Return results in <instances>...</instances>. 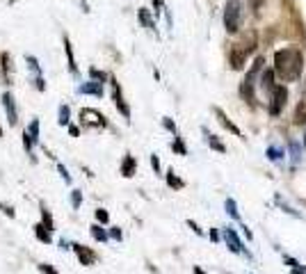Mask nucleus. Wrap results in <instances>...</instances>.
I'll return each mask as SVG.
<instances>
[{
  "label": "nucleus",
  "mask_w": 306,
  "mask_h": 274,
  "mask_svg": "<svg viewBox=\"0 0 306 274\" xmlns=\"http://www.w3.org/2000/svg\"><path fill=\"white\" fill-rule=\"evenodd\" d=\"M302 69H304V57H302L300 48L286 46L274 53V74L279 75L283 82L300 80Z\"/></svg>",
  "instance_id": "1"
},
{
  "label": "nucleus",
  "mask_w": 306,
  "mask_h": 274,
  "mask_svg": "<svg viewBox=\"0 0 306 274\" xmlns=\"http://www.w3.org/2000/svg\"><path fill=\"white\" fill-rule=\"evenodd\" d=\"M78 121L85 130H103V128H107L105 114L99 112V110H94V107H82L78 114Z\"/></svg>",
  "instance_id": "2"
},
{
  "label": "nucleus",
  "mask_w": 306,
  "mask_h": 274,
  "mask_svg": "<svg viewBox=\"0 0 306 274\" xmlns=\"http://www.w3.org/2000/svg\"><path fill=\"white\" fill-rule=\"evenodd\" d=\"M242 23V2L240 0H229L224 7V27L229 34H235Z\"/></svg>",
  "instance_id": "3"
},
{
  "label": "nucleus",
  "mask_w": 306,
  "mask_h": 274,
  "mask_svg": "<svg viewBox=\"0 0 306 274\" xmlns=\"http://www.w3.org/2000/svg\"><path fill=\"white\" fill-rule=\"evenodd\" d=\"M286 100H288V89L286 85H277V87L270 92V103H267V112L272 117H279L281 110L286 107Z\"/></svg>",
  "instance_id": "4"
},
{
  "label": "nucleus",
  "mask_w": 306,
  "mask_h": 274,
  "mask_svg": "<svg viewBox=\"0 0 306 274\" xmlns=\"http://www.w3.org/2000/svg\"><path fill=\"white\" fill-rule=\"evenodd\" d=\"M39 144V119H32L23 130V149L27 155H32L34 147Z\"/></svg>",
  "instance_id": "5"
},
{
  "label": "nucleus",
  "mask_w": 306,
  "mask_h": 274,
  "mask_svg": "<svg viewBox=\"0 0 306 274\" xmlns=\"http://www.w3.org/2000/svg\"><path fill=\"white\" fill-rule=\"evenodd\" d=\"M110 87H112V100L114 105H117V110L121 112V117L126 121H130V105L126 103V99H124V92H121V85L117 78H110Z\"/></svg>",
  "instance_id": "6"
},
{
  "label": "nucleus",
  "mask_w": 306,
  "mask_h": 274,
  "mask_svg": "<svg viewBox=\"0 0 306 274\" xmlns=\"http://www.w3.org/2000/svg\"><path fill=\"white\" fill-rule=\"evenodd\" d=\"M26 62H27V69H30V74H32V85H34V89H37V92H46V78H44V74H41L39 60H37L34 55H27Z\"/></svg>",
  "instance_id": "7"
},
{
  "label": "nucleus",
  "mask_w": 306,
  "mask_h": 274,
  "mask_svg": "<svg viewBox=\"0 0 306 274\" xmlns=\"http://www.w3.org/2000/svg\"><path fill=\"white\" fill-rule=\"evenodd\" d=\"M71 249H74V254L78 256L80 265H85V268L94 265V263H96V258H99V254H96L92 247H87V245H80V242H71Z\"/></svg>",
  "instance_id": "8"
},
{
  "label": "nucleus",
  "mask_w": 306,
  "mask_h": 274,
  "mask_svg": "<svg viewBox=\"0 0 306 274\" xmlns=\"http://www.w3.org/2000/svg\"><path fill=\"white\" fill-rule=\"evenodd\" d=\"M2 107H5V114H7L9 126H16V124H19V107H16V99H14L12 92L2 94Z\"/></svg>",
  "instance_id": "9"
},
{
  "label": "nucleus",
  "mask_w": 306,
  "mask_h": 274,
  "mask_svg": "<svg viewBox=\"0 0 306 274\" xmlns=\"http://www.w3.org/2000/svg\"><path fill=\"white\" fill-rule=\"evenodd\" d=\"M245 62H247V53L242 50L240 44H235V46L231 48V53H229V64H231L233 71H240V69L245 67Z\"/></svg>",
  "instance_id": "10"
},
{
  "label": "nucleus",
  "mask_w": 306,
  "mask_h": 274,
  "mask_svg": "<svg viewBox=\"0 0 306 274\" xmlns=\"http://www.w3.org/2000/svg\"><path fill=\"white\" fill-rule=\"evenodd\" d=\"M78 94H82V96H94V99H101V96H103V82H96V80L82 82V85H78Z\"/></svg>",
  "instance_id": "11"
},
{
  "label": "nucleus",
  "mask_w": 306,
  "mask_h": 274,
  "mask_svg": "<svg viewBox=\"0 0 306 274\" xmlns=\"http://www.w3.org/2000/svg\"><path fill=\"white\" fill-rule=\"evenodd\" d=\"M62 44H64V53H67V64H69V74L78 75V64H76V55H74V46H71V39L69 34L62 37Z\"/></svg>",
  "instance_id": "12"
},
{
  "label": "nucleus",
  "mask_w": 306,
  "mask_h": 274,
  "mask_svg": "<svg viewBox=\"0 0 306 274\" xmlns=\"http://www.w3.org/2000/svg\"><path fill=\"white\" fill-rule=\"evenodd\" d=\"M119 172H121V176H124V178H133L135 172H137V160H135V155H130V153L124 155Z\"/></svg>",
  "instance_id": "13"
},
{
  "label": "nucleus",
  "mask_w": 306,
  "mask_h": 274,
  "mask_svg": "<svg viewBox=\"0 0 306 274\" xmlns=\"http://www.w3.org/2000/svg\"><path fill=\"white\" fill-rule=\"evenodd\" d=\"M254 78H256L254 74H247L242 85H240V96H242L247 103H252V105H254Z\"/></svg>",
  "instance_id": "14"
},
{
  "label": "nucleus",
  "mask_w": 306,
  "mask_h": 274,
  "mask_svg": "<svg viewBox=\"0 0 306 274\" xmlns=\"http://www.w3.org/2000/svg\"><path fill=\"white\" fill-rule=\"evenodd\" d=\"M224 240H227L229 249L235 251V254H242V251H245V249H242V242H240V238H238V233H235L233 228H224Z\"/></svg>",
  "instance_id": "15"
},
{
  "label": "nucleus",
  "mask_w": 306,
  "mask_h": 274,
  "mask_svg": "<svg viewBox=\"0 0 306 274\" xmlns=\"http://www.w3.org/2000/svg\"><path fill=\"white\" fill-rule=\"evenodd\" d=\"M213 112L217 114V119H220V124H222V126H224V128H227V130H231L233 135H238V137H242V133H240V130H238V126H235L233 121H229V117H227V114H224V112H222L220 107H213Z\"/></svg>",
  "instance_id": "16"
},
{
  "label": "nucleus",
  "mask_w": 306,
  "mask_h": 274,
  "mask_svg": "<svg viewBox=\"0 0 306 274\" xmlns=\"http://www.w3.org/2000/svg\"><path fill=\"white\" fill-rule=\"evenodd\" d=\"M274 69H265V71H260V87L265 89V92H272L277 85H274Z\"/></svg>",
  "instance_id": "17"
},
{
  "label": "nucleus",
  "mask_w": 306,
  "mask_h": 274,
  "mask_svg": "<svg viewBox=\"0 0 306 274\" xmlns=\"http://www.w3.org/2000/svg\"><path fill=\"white\" fill-rule=\"evenodd\" d=\"M256 44H258V37H256V32H254V30H252V32H247L245 39L240 41V46H242V50H245L247 55L256 50Z\"/></svg>",
  "instance_id": "18"
},
{
  "label": "nucleus",
  "mask_w": 306,
  "mask_h": 274,
  "mask_svg": "<svg viewBox=\"0 0 306 274\" xmlns=\"http://www.w3.org/2000/svg\"><path fill=\"white\" fill-rule=\"evenodd\" d=\"M137 19H140V23L147 27V30H155V21H153L151 12H149L147 7H140V12H137Z\"/></svg>",
  "instance_id": "19"
},
{
  "label": "nucleus",
  "mask_w": 306,
  "mask_h": 274,
  "mask_svg": "<svg viewBox=\"0 0 306 274\" xmlns=\"http://www.w3.org/2000/svg\"><path fill=\"white\" fill-rule=\"evenodd\" d=\"M34 238L39 242H44V245H51V242H53V233H51L44 224H37V226H34Z\"/></svg>",
  "instance_id": "20"
},
{
  "label": "nucleus",
  "mask_w": 306,
  "mask_h": 274,
  "mask_svg": "<svg viewBox=\"0 0 306 274\" xmlns=\"http://www.w3.org/2000/svg\"><path fill=\"white\" fill-rule=\"evenodd\" d=\"M89 233H92L94 240H99V242H107V238H110V233H107L105 228H103V224H99V222L89 226Z\"/></svg>",
  "instance_id": "21"
},
{
  "label": "nucleus",
  "mask_w": 306,
  "mask_h": 274,
  "mask_svg": "<svg viewBox=\"0 0 306 274\" xmlns=\"http://www.w3.org/2000/svg\"><path fill=\"white\" fill-rule=\"evenodd\" d=\"M39 210H41V224L53 233L55 231V222H53V215H51V210L46 208V203H39Z\"/></svg>",
  "instance_id": "22"
},
{
  "label": "nucleus",
  "mask_w": 306,
  "mask_h": 274,
  "mask_svg": "<svg viewBox=\"0 0 306 274\" xmlns=\"http://www.w3.org/2000/svg\"><path fill=\"white\" fill-rule=\"evenodd\" d=\"M0 62H2V74H5L7 85H9V82H12V55L0 53Z\"/></svg>",
  "instance_id": "23"
},
{
  "label": "nucleus",
  "mask_w": 306,
  "mask_h": 274,
  "mask_svg": "<svg viewBox=\"0 0 306 274\" xmlns=\"http://www.w3.org/2000/svg\"><path fill=\"white\" fill-rule=\"evenodd\" d=\"M57 124H60V126H69V124H71V107H69V105H60V112H57Z\"/></svg>",
  "instance_id": "24"
},
{
  "label": "nucleus",
  "mask_w": 306,
  "mask_h": 274,
  "mask_svg": "<svg viewBox=\"0 0 306 274\" xmlns=\"http://www.w3.org/2000/svg\"><path fill=\"white\" fill-rule=\"evenodd\" d=\"M204 133H206V140H208V144H210V149H215L217 153H227V147H224V144H222V142L217 140L215 135H210L206 128H204Z\"/></svg>",
  "instance_id": "25"
},
{
  "label": "nucleus",
  "mask_w": 306,
  "mask_h": 274,
  "mask_svg": "<svg viewBox=\"0 0 306 274\" xmlns=\"http://www.w3.org/2000/svg\"><path fill=\"white\" fill-rule=\"evenodd\" d=\"M295 124L297 126H304L306 124V100H302L300 105H297V110H295Z\"/></svg>",
  "instance_id": "26"
},
{
  "label": "nucleus",
  "mask_w": 306,
  "mask_h": 274,
  "mask_svg": "<svg viewBox=\"0 0 306 274\" xmlns=\"http://www.w3.org/2000/svg\"><path fill=\"white\" fill-rule=\"evenodd\" d=\"M167 185L172 187V190H183V185H185V183L180 181L178 176H176L172 169H169V172H167Z\"/></svg>",
  "instance_id": "27"
},
{
  "label": "nucleus",
  "mask_w": 306,
  "mask_h": 274,
  "mask_svg": "<svg viewBox=\"0 0 306 274\" xmlns=\"http://www.w3.org/2000/svg\"><path fill=\"white\" fill-rule=\"evenodd\" d=\"M172 151H176L178 155H187V149H185V144H183V137H180V135H176V137H174Z\"/></svg>",
  "instance_id": "28"
},
{
  "label": "nucleus",
  "mask_w": 306,
  "mask_h": 274,
  "mask_svg": "<svg viewBox=\"0 0 306 274\" xmlns=\"http://www.w3.org/2000/svg\"><path fill=\"white\" fill-rule=\"evenodd\" d=\"M89 78H92V80H96V82H103V85H105L107 74H105V71H101V69H96V67H92V69H89Z\"/></svg>",
  "instance_id": "29"
},
{
  "label": "nucleus",
  "mask_w": 306,
  "mask_h": 274,
  "mask_svg": "<svg viewBox=\"0 0 306 274\" xmlns=\"http://www.w3.org/2000/svg\"><path fill=\"white\" fill-rule=\"evenodd\" d=\"M94 217H96L99 224H107V222H110V213H107L105 208H96V210H94Z\"/></svg>",
  "instance_id": "30"
},
{
  "label": "nucleus",
  "mask_w": 306,
  "mask_h": 274,
  "mask_svg": "<svg viewBox=\"0 0 306 274\" xmlns=\"http://www.w3.org/2000/svg\"><path fill=\"white\" fill-rule=\"evenodd\" d=\"M80 203H82V192L74 187V190H71V208H74V210H78Z\"/></svg>",
  "instance_id": "31"
},
{
  "label": "nucleus",
  "mask_w": 306,
  "mask_h": 274,
  "mask_svg": "<svg viewBox=\"0 0 306 274\" xmlns=\"http://www.w3.org/2000/svg\"><path fill=\"white\" fill-rule=\"evenodd\" d=\"M224 206H227V213L231 215L233 220H238V222H240V213H238V208H235V201H233V199H227V203H224Z\"/></svg>",
  "instance_id": "32"
},
{
  "label": "nucleus",
  "mask_w": 306,
  "mask_h": 274,
  "mask_svg": "<svg viewBox=\"0 0 306 274\" xmlns=\"http://www.w3.org/2000/svg\"><path fill=\"white\" fill-rule=\"evenodd\" d=\"M0 213H5L9 220H14V217H16V210H14V206H9V203H2V201H0Z\"/></svg>",
  "instance_id": "33"
},
{
  "label": "nucleus",
  "mask_w": 306,
  "mask_h": 274,
  "mask_svg": "<svg viewBox=\"0 0 306 274\" xmlns=\"http://www.w3.org/2000/svg\"><path fill=\"white\" fill-rule=\"evenodd\" d=\"M57 172H60V174H62V178H64V183H69V185H71V174H69V172H67V167H64L62 162H60V165H57Z\"/></svg>",
  "instance_id": "34"
},
{
  "label": "nucleus",
  "mask_w": 306,
  "mask_h": 274,
  "mask_svg": "<svg viewBox=\"0 0 306 274\" xmlns=\"http://www.w3.org/2000/svg\"><path fill=\"white\" fill-rule=\"evenodd\" d=\"M39 272H44V274H57V270H55L51 263H41V265H39Z\"/></svg>",
  "instance_id": "35"
},
{
  "label": "nucleus",
  "mask_w": 306,
  "mask_h": 274,
  "mask_svg": "<svg viewBox=\"0 0 306 274\" xmlns=\"http://www.w3.org/2000/svg\"><path fill=\"white\" fill-rule=\"evenodd\" d=\"M107 233H110V238H112V240H121V238H124V233H121L119 226H112L110 231H107Z\"/></svg>",
  "instance_id": "36"
},
{
  "label": "nucleus",
  "mask_w": 306,
  "mask_h": 274,
  "mask_svg": "<svg viewBox=\"0 0 306 274\" xmlns=\"http://www.w3.org/2000/svg\"><path fill=\"white\" fill-rule=\"evenodd\" d=\"M162 126H165L167 130H172L174 135H178V133H176V124H174V121L169 119V117H165V119H162Z\"/></svg>",
  "instance_id": "37"
},
{
  "label": "nucleus",
  "mask_w": 306,
  "mask_h": 274,
  "mask_svg": "<svg viewBox=\"0 0 306 274\" xmlns=\"http://www.w3.org/2000/svg\"><path fill=\"white\" fill-rule=\"evenodd\" d=\"M151 2H153V12H155V14L165 12V2H162V0H151Z\"/></svg>",
  "instance_id": "38"
},
{
  "label": "nucleus",
  "mask_w": 306,
  "mask_h": 274,
  "mask_svg": "<svg viewBox=\"0 0 306 274\" xmlns=\"http://www.w3.org/2000/svg\"><path fill=\"white\" fill-rule=\"evenodd\" d=\"M265 5V0H249V7H252V12H260V7Z\"/></svg>",
  "instance_id": "39"
},
{
  "label": "nucleus",
  "mask_w": 306,
  "mask_h": 274,
  "mask_svg": "<svg viewBox=\"0 0 306 274\" xmlns=\"http://www.w3.org/2000/svg\"><path fill=\"white\" fill-rule=\"evenodd\" d=\"M69 135H71V137H78V135H80V128L78 126H71V124H69Z\"/></svg>",
  "instance_id": "40"
},
{
  "label": "nucleus",
  "mask_w": 306,
  "mask_h": 274,
  "mask_svg": "<svg viewBox=\"0 0 306 274\" xmlns=\"http://www.w3.org/2000/svg\"><path fill=\"white\" fill-rule=\"evenodd\" d=\"M187 226L192 228V231H194V233H197V235H201V228H199V226H197V222H192V220H187Z\"/></svg>",
  "instance_id": "41"
},
{
  "label": "nucleus",
  "mask_w": 306,
  "mask_h": 274,
  "mask_svg": "<svg viewBox=\"0 0 306 274\" xmlns=\"http://www.w3.org/2000/svg\"><path fill=\"white\" fill-rule=\"evenodd\" d=\"M151 167L155 169V172H160V160H158V155H151Z\"/></svg>",
  "instance_id": "42"
},
{
  "label": "nucleus",
  "mask_w": 306,
  "mask_h": 274,
  "mask_svg": "<svg viewBox=\"0 0 306 274\" xmlns=\"http://www.w3.org/2000/svg\"><path fill=\"white\" fill-rule=\"evenodd\" d=\"M210 240H213V242H217V240H220V233H217L215 228H213V231H210Z\"/></svg>",
  "instance_id": "43"
},
{
  "label": "nucleus",
  "mask_w": 306,
  "mask_h": 274,
  "mask_svg": "<svg viewBox=\"0 0 306 274\" xmlns=\"http://www.w3.org/2000/svg\"><path fill=\"white\" fill-rule=\"evenodd\" d=\"M293 274H306V265H304V268H300V265H297V268L293 270Z\"/></svg>",
  "instance_id": "44"
},
{
  "label": "nucleus",
  "mask_w": 306,
  "mask_h": 274,
  "mask_svg": "<svg viewBox=\"0 0 306 274\" xmlns=\"http://www.w3.org/2000/svg\"><path fill=\"white\" fill-rule=\"evenodd\" d=\"M194 274H206V272H204L201 268H194Z\"/></svg>",
  "instance_id": "45"
},
{
  "label": "nucleus",
  "mask_w": 306,
  "mask_h": 274,
  "mask_svg": "<svg viewBox=\"0 0 306 274\" xmlns=\"http://www.w3.org/2000/svg\"><path fill=\"white\" fill-rule=\"evenodd\" d=\"M7 2H12V5H14V2H19V0H7Z\"/></svg>",
  "instance_id": "46"
},
{
  "label": "nucleus",
  "mask_w": 306,
  "mask_h": 274,
  "mask_svg": "<svg viewBox=\"0 0 306 274\" xmlns=\"http://www.w3.org/2000/svg\"><path fill=\"white\" fill-rule=\"evenodd\" d=\"M0 137H2V128H0Z\"/></svg>",
  "instance_id": "47"
},
{
  "label": "nucleus",
  "mask_w": 306,
  "mask_h": 274,
  "mask_svg": "<svg viewBox=\"0 0 306 274\" xmlns=\"http://www.w3.org/2000/svg\"><path fill=\"white\" fill-rule=\"evenodd\" d=\"M304 147H306V137H304Z\"/></svg>",
  "instance_id": "48"
}]
</instances>
